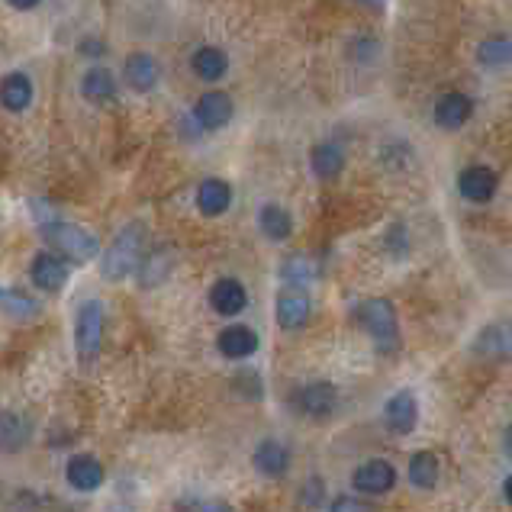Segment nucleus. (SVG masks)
Here are the masks:
<instances>
[{"mask_svg": "<svg viewBox=\"0 0 512 512\" xmlns=\"http://www.w3.org/2000/svg\"><path fill=\"white\" fill-rule=\"evenodd\" d=\"M142 248H145V226L129 223L116 232V239L100 258V274L107 281H123L126 274H133L142 265Z\"/></svg>", "mask_w": 512, "mask_h": 512, "instance_id": "f257e3e1", "label": "nucleus"}, {"mask_svg": "<svg viewBox=\"0 0 512 512\" xmlns=\"http://www.w3.org/2000/svg\"><path fill=\"white\" fill-rule=\"evenodd\" d=\"M358 323L374 339L380 355H390V351L400 348V323H397V310H393L390 300H384V297L364 300L358 306Z\"/></svg>", "mask_w": 512, "mask_h": 512, "instance_id": "f03ea898", "label": "nucleus"}, {"mask_svg": "<svg viewBox=\"0 0 512 512\" xmlns=\"http://www.w3.org/2000/svg\"><path fill=\"white\" fill-rule=\"evenodd\" d=\"M42 236L49 242V252L62 255L65 261H75V265H87V261L100 255V242L91 236V232L81 226L62 223V219L42 226Z\"/></svg>", "mask_w": 512, "mask_h": 512, "instance_id": "7ed1b4c3", "label": "nucleus"}, {"mask_svg": "<svg viewBox=\"0 0 512 512\" xmlns=\"http://www.w3.org/2000/svg\"><path fill=\"white\" fill-rule=\"evenodd\" d=\"M104 329H107V310L100 300H84L78 306V319H75V345L78 355L84 361H91L100 345H104Z\"/></svg>", "mask_w": 512, "mask_h": 512, "instance_id": "20e7f679", "label": "nucleus"}, {"mask_svg": "<svg viewBox=\"0 0 512 512\" xmlns=\"http://www.w3.org/2000/svg\"><path fill=\"white\" fill-rule=\"evenodd\" d=\"M294 406L306 419H329L335 409H339V390H335L329 380H313V384H303L294 397Z\"/></svg>", "mask_w": 512, "mask_h": 512, "instance_id": "39448f33", "label": "nucleus"}, {"mask_svg": "<svg viewBox=\"0 0 512 512\" xmlns=\"http://www.w3.org/2000/svg\"><path fill=\"white\" fill-rule=\"evenodd\" d=\"M232 113H236V104L226 91H207L194 104V123L203 133H219L223 126H229Z\"/></svg>", "mask_w": 512, "mask_h": 512, "instance_id": "423d86ee", "label": "nucleus"}, {"mask_svg": "<svg viewBox=\"0 0 512 512\" xmlns=\"http://www.w3.org/2000/svg\"><path fill=\"white\" fill-rule=\"evenodd\" d=\"M474 116V100L461 94V91H448L435 100L432 107V120L438 129H445V133H458V129Z\"/></svg>", "mask_w": 512, "mask_h": 512, "instance_id": "0eeeda50", "label": "nucleus"}, {"mask_svg": "<svg viewBox=\"0 0 512 512\" xmlns=\"http://www.w3.org/2000/svg\"><path fill=\"white\" fill-rule=\"evenodd\" d=\"M393 484H397V471H393V464L384 458L364 461L355 467V474H351V487H355V493L380 496V493H387Z\"/></svg>", "mask_w": 512, "mask_h": 512, "instance_id": "6e6552de", "label": "nucleus"}, {"mask_svg": "<svg viewBox=\"0 0 512 512\" xmlns=\"http://www.w3.org/2000/svg\"><path fill=\"white\" fill-rule=\"evenodd\" d=\"M277 326L281 329H303L306 319L313 313V303H310V294H306V287H287L277 294Z\"/></svg>", "mask_w": 512, "mask_h": 512, "instance_id": "1a4fd4ad", "label": "nucleus"}, {"mask_svg": "<svg viewBox=\"0 0 512 512\" xmlns=\"http://www.w3.org/2000/svg\"><path fill=\"white\" fill-rule=\"evenodd\" d=\"M500 190V178L487 165H471L458 174V194L471 203H490Z\"/></svg>", "mask_w": 512, "mask_h": 512, "instance_id": "9d476101", "label": "nucleus"}, {"mask_svg": "<svg viewBox=\"0 0 512 512\" xmlns=\"http://www.w3.org/2000/svg\"><path fill=\"white\" fill-rule=\"evenodd\" d=\"M384 419H387V429L397 432V435H409L419 426V400L413 390H400L393 393L384 406Z\"/></svg>", "mask_w": 512, "mask_h": 512, "instance_id": "9b49d317", "label": "nucleus"}, {"mask_svg": "<svg viewBox=\"0 0 512 512\" xmlns=\"http://www.w3.org/2000/svg\"><path fill=\"white\" fill-rule=\"evenodd\" d=\"M29 277H33V284L39 290H46V294H58V290L68 284V261L62 255H55V252H39L33 258Z\"/></svg>", "mask_w": 512, "mask_h": 512, "instance_id": "f8f14e48", "label": "nucleus"}, {"mask_svg": "<svg viewBox=\"0 0 512 512\" xmlns=\"http://www.w3.org/2000/svg\"><path fill=\"white\" fill-rule=\"evenodd\" d=\"M123 75H126V84L133 87L136 94H149L158 87V81H162V65H158L149 52H136V55L126 58Z\"/></svg>", "mask_w": 512, "mask_h": 512, "instance_id": "ddd939ff", "label": "nucleus"}, {"mask_svg": "<svg viewBox=\"0 0 512 512\" xmlns=\"http://www.w3.org/2000/svg\"><path fill=\"white\" fill-rule=\"evenodd\" d=\"M210 306L219 316H239L248 306V290L242 287V281L236 277H219V281L210 287Z\"/></svg>", "mask_w": 512, "mask_h": 512, "instance_id": "4468645a", "label": "nucleus"}, {"mask_svg": "<svg viewBox=\"0 0 512 512\" xmlns=\"http://www.w3.org/2000/svg\"><path fill=\"white\" fill-rule=\"evenodd\" d=\"M104 477H107L104 464H100L94 455H75L65 467L68 487H75L78 493H94L100 484H104Z\"/></svg>", "mask_w": 512, "mask_h": 512, "instance_id": "2eb2a0df", "label": "nucleus"}, {"mask_svg": "<svg viewBox=\"0 0 512 512\" xmlns=\"http://www.w3.org/2000/svg\"><path fill=\"white\" fill-rule=\"evenodd\" d=\"M258 332L255 329H248V326H229L219 332V339H216V348H219V355L229 358V361H245V358H252L255 351H258Z\"/></svg>", "mask_w": 512, "mask_h": 512, "instance_id": "dca6fc26", "label": "nucleus"}, {"mask_svg": "<svg viewBox=\"0 0 512 512\" xmlns=\"http://www.w3.org/2000/svg\"><path fill=\"white\" fill-rule=\"evenodd\" d=\"M310 168L319 181H335L345 171V149L339 142H319L310 149Z\"/></svg>", "mask_w": 512, "mask_h": 512, "instance_id": "f3484780", "label": "nucleus"}, {"mask_svg": "<svg viewBox=\"0 0 512 512\" xmlns=\"http://www.w3.org/2000/svg\"><path fill=\"white\" fill-rule=\"evenodd\" d=\"M33 81L23 71H10V75L0 81V107L10 113H23L29 104H33Z\"/></svg>", "mask_w": 512, "mask_h": 512, "instance_id": "a211bd4d", "label": "nucleus"}, {"mask_svg": "<svg viewBox=\"0 0 512 512\" xmlns=\"http://www.w3.org/2000/svg\"><path fill=\"white\" fill-rule=\"evenodd\" d=\"M252 464H255V471L265 477H284L290 471V451L277 442V438H265V442L255 448Z\"/></svg>", "mask_w": 512, "mask_h": 512, "instance_id": "6ab92c4d", "label": "nucleus"}, {"mask_svg": "<svg viewBox=\"0 0 512 512\" xmlns=\"http://www.w3.org/2000/svg\"><path fill=\"white\" fill-rule=\"evenodd\" d=\"M232 207V187L223 178H207L197 187V210L203 216H223Z\"/></svg>", "mask_w": 512, "mask_h": 512, "instance_id": "aec40b11", "label": "nucleus"}, {"mask_svg": "<svg viewBox=\"0 0 512 512\" xmlns=\"http://www.w3.org/2000/svg\"><path fill=\"white\" fill-rule=\"evenodd\" d=\"M190 68L200 81H223L229 71V55L219 46H200L194 55H190Z\"/></svg>", "mask_w": 512, "mask_h": 512, "instance_id": "412c9836", "label": "nucleus"}, {"mask_svg": "<svg viewBox=\"0 0 512 512\" xmlns=\"http://www.w3.org/2000/svg\"><path fill=\"white\" fill-rule=\"evenodd\" d=\"M258 229L265 232L271 242H287L294 232V216H290L281 203H265L258 210Z\"/></svg>", "mask_w": 512, "mask_h": 512, "instance_id": "4be33fe9", "label": "nucleus"}, {"mask_svg": "<svg viewBox=\"0 0 512 512\" xmlns=\"http://www.w3.org/2000/svg\"><path fill=\"white\" fill-rule=\"evenodd\" d=\"M477 62L484 68H509L512 65V36L493 33L477 46Z\"/></svg>", "mask_w": 512, "mask_h": 512, "instance_id": "5701e85b", "label": "nucleus"}, {"mask_svg": "<svg viewBox=\"0 0 512 512\" xmlns=\"http://www.w3.org/2000/svg\"><path fill=\"white\" fill-rule=\"evenodd\" d=\"M81 94H84V100H91V104H110V100L116 97V78H113V71H107V68H91L81 78Z\"/></svg>", "mask_w": 512, "mask_h": 512, "instance_id": "b1692460", "label": "nucleus"}, {"mask_svg": "<svg viewBox=\"0 0 512 512\" xmlns=\"http://www.w3.org/2000/svg\"><path fill=\"white\" fill-rule=\"evenodd\" d=\"M438 458L432 451H416L413 458H409V484L416 490H435L438 484Z\"/></svg>", "mask_w": 512, "mask_h": 512, "instance_id": "393cba45", "label": "nucleus"}, {"mask_svg": "<svg viewBox=\"0 0 512 512\" xmlns=\"http://www.w3.org/2000/svg\"><path fill=\"white\" fill-rule=\"evenodd\" d=\"M29 438V422L17 413L0 416V448L4 451H20Z\"/></svg>", "mask_w": 512, "mask_h": 512, "instance_id": "a878e982", "label": "nucleus"}, {"mask_svg": "<svg viewBox=\"0 0 512 512\" xmlns=\"http://www.w3.org/2000/svg\"><path fill=\"white\" fill-rule=\"evenodd\" d=\"M0 306H4V313H10L13 319H33L39 313V303L17 287H0Z\"/></svg>", "mask_w": 512, "mask_h": 512, "instance_id": "bb28decb", "label": "nucleus"}, {"mask_svg": "<svg viewBox=\"0 0 512 512\" xmlns=\"http://www.w3.org/2000/svg\"><path fill=\"white\" fill-rule=\"evenodd\" d=\"M281 277H284L287 287H306L316 277V265H313L310 258L294 255V258H287L284 265H281Z\"/></svg>", "mask_w": 512, "mask_h": 512, "instance_id": "cd10ccee", "label": "nucleus"}, {"mask_svg": "<svg viewBox=\"0 0 512 512\" xmlns=\"http://www.w3.org/2000/svg\"><path fill=\"white\" fill-rule=\"evenodd\" d=\"M323 503V480L313 477V480H306V487H303V506H319Z\"/></svg>", "mask_w": 512, "mask_h": 512, "instance_id": "c85d7f7f", "label": "nucleus"}, {"mask_svg": "<svg viewBox=\"0 0 512 512\" xmlns=\"http://www.w3.org/2000/svg\"><path fill=\"white\" fill-rule=\"evenodd\" d=\"M329 512H371V509L364 506L361 500H355V496H339V500L332 503Z\"/></svg>", "mask_w": 512, "mask_h": 512, "instance_id": "c756f323", "label": "nucleus"}, {"mask_svg": "<svg viewBox=\"0 0 512 512\" xmlns=\"http://www.w3.org/2000/svg\"><path fill=\"white\" fill-rule=\"evenodd\" d=\"M81 46H84V49H81L84 55H104V52H107L104 42H94V39H84Z\"/></svg>", "mask_w": 512, "mask_h": 512, "instance_id": "7c9ffc66", "label": "nucleus"}, {"mask_svg": "<svg viewBox=\"0 0 512 512\" xmlns=\"http://www.w3.org/2000/svg\"><path fill=\"white\" fill-rule=\"evenodd\" d=\"M10 7H17V10H33V7H39L42 0H7Z\"/></svg>", "mask_w": 512, "mask_h": 512, "instance_id": "2f4dec72", "label": "nucleus"}, {"mask_svg": "<svg viewBox=\"0 0 512 512\" xmlns=\"http://www.w3.org/2000/svg\"><path fill=\"white\" fill-rule=\"evenodd\" d=\"M503 451H506V455L512 458V422H509L506 432H503Z\"/></svg>", "mask_w": 512, "mask_h": 512, "instance_id": "473e14b6", "label": "nucleus"}, {"mask_svg": "<svg viewBox=\"0 0 512 512\" xmlns=\"http://www.w3.org/2000/svg\"><path fill=\"white\" fill-rule=\"evenodd\" d=\"M200 512H236V509H229L226 503H207V506H200Z\"/></svg>", "mask_w": 512, "mask_h": 512, "instance_id": "72a5a7b5", "label": "nucleus"}, {"mask_svg": "<svg viewBox=\"0 0 512 512\" xmlns=\"http://www.w3.org/2000/svg\"><path fill=\"white\" fill-rule=\"evenodd\" d=\"M503 496H506V503L512 506V474H509V477L503 480Z\"/></svg>", "mask_w": 512, "mask_h": 512, "instance_id": "f704fd0d", "label": "nucleus"}, {"mask_svg": "<svg viewBox=\"0 0 512 512\" xmlns=\"http://www.w3.org/2000/svg\"><path fill=\"white\" fill-rule=\"evenodd\" d=\"M358 4H368V7H380L384 0H358Z\"/></svg>", "mask_w": 512, "mask_h": 512, "instance_id": "c9c22d12", "label": "nucleus"}]
</instances>
